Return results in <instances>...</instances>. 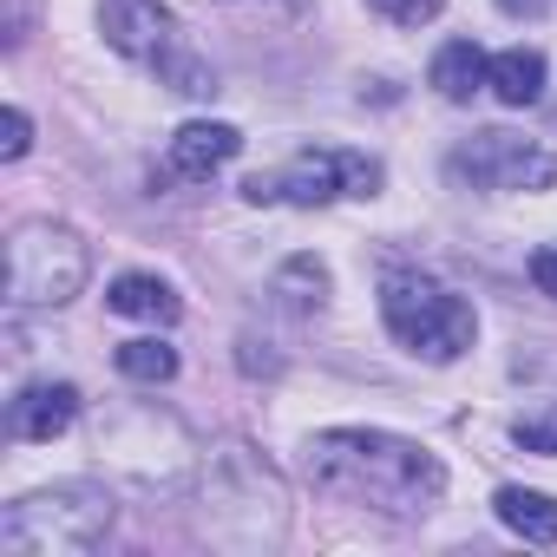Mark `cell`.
<instances>
[{
  "label": "cell",
  "mask_w": 557,
  "mask_h": 557,
  "mask_svg": "<svg viewBox=\"0 0 557 557\" xmlns=\"http://www.w3.org/2000/svg\"><path fill=\"white\" fill-rule=\"evenodd\" d=\"M309 479L329 498L348 505H374L394 518H413L426 505H440L446 492V466L440 453H426L420 440L381 433V426H335L309 440Z\"/></svg>",
  "instance_id": "1"
},
{
  "label": "cell",
  "mask_w": 557,
  "mask_h": 557,
  "mask_svg": "<svg viewBox=\"0 0 557 557\" xmlns=\"http://www.w3.org/2000/svg\"><path fill=\"white\" fill-rule=\"evenodd\" d=\"M381 322H387V335H394L407 355L440 361V368L459 361V355L472 348V335H479L472 302L453 296V289H440L433 275H413V269H394L387 283H381Z\"/></svg>",
  "instance_id": "2"
},
{
  "label": "cell",
  "mask_w": 557,
  "mask_h": 557,
  "mask_svg": "<svg viewBox=\"0 0 557 557\" xmlns=\"http://www.w3.org/2000/svg\"><path fill=\"white\" fill-rule=\"evenodd\" d=\"M112 531V498L99 485H60L8 505L0 518V544L14 557H60V550H92Z\"/></svg>",
  "instance_id": "3"
},
{
  "label": "cell",
  "mask_w": 557,
  "mask_h": 557,
  "mask_svg": "<svg viewBox=\"0 0 557 557\" xmlns=\"http://www.w3.org/2000/svg\"><path fill=\"white\" fill-rule=\"evenodd\" d=\"M92 275L86 243L66 223H21L8 236V302L14 309H66Z\"/></svg>",
  "instance_id": "4"
},
{
  "label": "cell",
  "mask_w": 557,
  "mask_h": 557,
  "mask_svg": "<svg viewBox=\"0 0 557 557\" xmlns=\"http://www.w3.org/2000/svg\"><path fill=\"white\" fill-rule=\"evenodd\" d=\"M381 190V164L361 151H302L283 171H256L243 177V203H335V197H374Z\"/></svg>",
  "instance_id": "5"
},
{
  "label": "cell",
  "mask_w": 557,
  "mask_h": 557,
  "mask_svg": "<svg viewBox=\"0 0 557 557\" xmlns=\"http://www.w3.org/2000/svg\"><path fill=\"white\" fill-rule=\"evenodd\" d=\"M453 171L472 177L479 190H544V184H557V158L524 145L518 132H479L472 145L453 151Z\"/></svg>",
  "instance_id": "6"
},
{
  "label": "cell",
  "mask_w": 557,
  "mask_h": 557,
  "mask_svg": "<svg viewBox=\"0 0 557 557\" xmlns=\"http://www.w3.org/2000/svg\"><path fill=\"white\" fill-rule=\"evenodd\" d=\"M106 40L125 60L164 66V60L184 53V21L164 8V0H106Z\"/></svg>",
  "instance_id": "7"
},
{
  "label": "cell",
  "mask_w": 557,
  "mask_h": 557,
  "mask_svg": "<svg viewBox=\"0 0 557 557\" xmlns=\"http://www.w3.org/2000/svg\"><path fill=\"white\" fill-rule=\"evenodd\" d=\"M73 420H79V387H73V381H34V387L8 407V433L27 440V446L60 440Z\"/></svg>",
  "instance_id": "8"
},
{
  "label": "cell",
  "mask_w": 557,
  "mask_h": 557,
  "mask_svg": "<svg viewBox=\"0 0 557 557\" xmlns=\"http://www.w3.org/2000/svg\"><path fill=\"white\" fill-rule=\"evenodd\" d=\"M236 151H243V132H236V125H223V119H190V125L171 138V177L203 184V177L223 171Z\"/></svg>",
  "instance_id": "9"
},
{
  "label": "cell",
  "mask_w": 557,
  "mask_h": 557,
  "mask_svg": "<svg viewBox=\"0 0 557 557\" xmlns=\"http://www.w3.org/2000/svg\"><path fill=\"white\" fill-rule=\"evenodd\" d=\"M106 309L132 315V322H158V329H171L184 315V302H177V289L164 283V275H119V283L106 289Z\"/></svg>",
  "instance_id": "10"
},
{
  "label": "cell",
  "mask_w": 557,
  "mask_h": 557,
  "mask_svg": "<svg viewBox=\"0 0 557 557\" xmlns=\"http://www.w3.org/2000/svg\"><path fill=\"white\" fill-rule=\"evenodd\" d=\"M485 73H492V60L479 53V40H446L440 53H433V92L446 99V106H472V92L485 86Z\"/></svg>",
  "instance_id": "11"
},
{
  "label": "cell",
  "mask_w": 557,
  "mask_h": 557,
  "mask_svg": "<svg viewBox=\"0 0 557 557\" xmlns=\"http://www.w3.org/2000/svg\"><path fill=\"white\" fill-rule=\"evenodd\" d=\"M492 511H498V524H505V531H518L524 544H557V498H550V492L505 485V492L492 498Z\"/></svg>",
  "instance_id": "12"
},
{
  "label": "cell",
  "mask_w": 557,
  "mask_h": 557,
  "mask_svg": "<svg viewBox=\"0 0 557 557\" xmlns=\"http://www.w3.org/2000/svg\"><path fill=\"white\" fill-rule=\"evenodd\" d=\"M485 86L498 92V106H537L544 99V53L537 47H505L485 73Z\"/></svg>",
  "instance_id": "13"
},
{
  "label": "cell",
  "mask_w": 557,
  "mask_h": 557,
  "mask_svg": "<svg viewBox=\"0 0 557 557\" xmlns=\"http://www.w3.org/2000/svg\"><path fill=\"white\" fill-rule=\"evenodd\" d=\"M275 302H283L289 315H315L322 302H329V269L315 262V256H289L283 269H275Z\"/></svg>",
  "instance_id": "14"
},
{
  "label": "cell",
  "mask_w": 557,
  "mask_h": 557,
  "mask_svg": "<svg viewBox=\"0 0 557 557\" xmlns=\"http://www.w3.org/2000/svg\"><path fill=\"white\" fill-rule=\"evenodd\" d=\"M119 374L158 387V381L177 374V348H164V342H119Z\"/></svg>",
  "instance_id": "15"
},
{
  "label": "cell",
  "mask_w": 557,
  "mask_h": 557,
  "mask_svg": "<svg viewBox=\"0 0 557 557\" xmlns=\"http://www.w3.org/2000/svg\"><path fill=\"white\" fill-rule=\"evenodd\" d=\"M158 79H164L171 92H184V99H210V92H216V66H210V60H197L190 47H184L177 60H164V66H158Z\"/></svg>",
  "instance_id": "16"
},
{
  "label": "cell",
  "mask_w": 557,
  "mask_h": 557,
  "mask_svg": "<svg viewBox=\"0 0 557 557\" xmlns=\"http://www.w3.org/2000/svg\"><path fill=\"white\" fill-rule=\"evenodd\" d=\"M511 440H518L524 453L557 459V400H537L531 413H518V420H511Z\"/></svg>",
  "instance_id": "17"
},
{
  "label": "cell",
  "mask_w": 557,
  "mask_h": 557,
  "mask_svg": "<svg viewBox=\"0 0 557 557\" xmlns=\"http://www.w3.org/2000/svg\"><path fill=\"white\" fill-rule=\"evenodd\" d=\"M368 8L381 21H394V27H426V21H440L446 0H368Z\"/></svg>",
  "instance_id": "18"
},
{
  "label": "cell",
  "mask_w": 557,
  "mask_h": 557,
  "mask_svg": "<svg viewBox=\"0 0 557 557\" xmlns=\"http://www.w3.org/2000/svg\"><path fill=\"white\" fill-rule=\"evenodd\" d=\"M27 145H34V119L21 106H8V119H0V158H27Z\"/></svg>",
  "instance_id": "19"
},
{
  "label": "cell",
  "mask_w": 557,
  "mask_h": 557,
  "mask_svg": "<svg viewBox=\"0 0 557 557\" xmlns=\"http://www.w3.org/2000/svg\"><path fill=\"white\" fill-rule=\"evenodd\" d=\"M531 283H537V296L557 302V243H544V249L531 256Z\"/></svg>",
  "instance_id": "20"
},
{
  "label": "cell",
  "mask_w": 557,
  "mask_h": 557,
  "mask_svg": "<svg viewBox=\"0 0 557 557\" xmlns=\"http://www.w3.org/2000/svg\"><path fill=\"white\" fill-rule=\"evenodd\" d=\"M243 374H275V368H283V361H275V355H256V342H243Z\"/></svg>",
  "instance_id": "21"
},
{
  "label": "cell",
  "mask_w": 557,
  "mask_h": 557,
  "mask_svg": "<svg viewBox=\"0 0 557 557\" xmlns=\"http://www.w3.org/2000/svg\"><path fill=\"white\" fill-rule=\"evenodd\" d=\"M550 8V0H498V14H511V21H537Z\"/></svg>",
  "instance_id": "22"
}]
</instances>
